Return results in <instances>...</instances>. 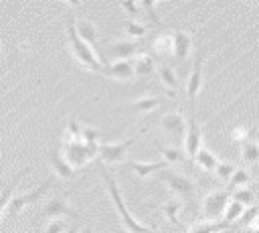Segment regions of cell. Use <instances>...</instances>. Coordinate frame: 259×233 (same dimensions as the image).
Listing matches in <instances>:
<instances>
[{"label":"cell","mask_w":259,"mask_h":233,"mask_svg":"<svg viewBox=\"0 0 259 233\" xmlns=\"http://www.w3.org/2000/svg\"><path fill=\"white\" fill-rule=\"evenodd\" d=\"M162 103V99L160 97H154V95H144V97H140V99H136L130 107H132V111H136V113H150V111H154L158 105Z\"/></svg>","instance_id":"7402d4cb"},{"label":"cell","mask_w":259,"mask_h":233,"mask_svg":"<svg viewBox=\"0 0 259 233\" xmlns=\"http://www.w3.org/2000/svg\"><path fill=\"white\" fill-rule=\"evenodd\" d=\"M202 67H204V55H200L196 61H194V67L188 75V81H186V95H188V101L190 105H194L196 101V95L202 87Z\"/></svg>","instance_id":"8fae6325"},{"label":"cell","mask_w":259,"mask_h":233,"mask_svg":"<svg viewBox=\"0 0 259 233\" xmlns=\"http://www.w3.org/2000/svg\"><path fill=\"white\" fill-rule=\"evenodd\" d=\"M130 168L140 176V178H148L152 174H158L160 170L168 168V164L164 160H158V162H140V160H132L130 162Z\"/></svg>","instance_id":"ac0fdd59"},{"label":"cell","mask_w":259,"mask_h":233,"mask_svg":"<svg viewBox=\"0 0 259 233\" xmlns=\"http://www.w3.org/2000/svg\"><path fill=\"white\" fill-rule=\"evenodd\" d=\"M202 144V128L194 118L186 120V134H184V150L188 158H194Z\"/></svg>","instance_id":"30bf717a"},{"label":"cell","mask_w":259,"mask_h":233,"mask_svg":"<svg viewBox=\"0 0 259 233\" xmlns=\"http://www.w3.org/2000/svg\"><path fill=\"white\" fill-rule=\"evenodd\" d=\"M247 128H243V126H239V128H235L233 132H231V140L233 142H243L245 138H247Z\"/></svg>","instance_id":"e575fe53"},{"label":"cell","mask_w":259,"mask_h":233,"mask_svg":"<svg viewBox=\"0 0 259 233\" xmlns=\"http://www.w3.org/2000/svg\"><path fill=\"white\" fill-rule=\"evenodd\" d=\"M158 178L176 195V199H190L192 197V192H194V182H192V178L190 176H186V174H182V172H176V170H168V168H164V170H160L158 172Z\"/></svg>","instance_id":"277c9868"},{"label":"cell","mask_w":259,"mask_h":233,"mask_svg":"<svg viewBox=\"0 0 259 233\" xmlns=\"http://www.w3.org/2000/svg\"><path fill=\"white\" fill-rule=\"evenodd\" d=\"M123 28H125V32H127L130 36H134V38H142V36L146 34V24H142V22H138V20H125V22H123Z\"/></svg>","instance_id":"4dcf8cb0"},{"label":"cell","mask_w":259,"mask_h":233,"mask_svg":"<svg viewBox=\"0 0 259 233\" xmlns=\"http://www.w3.org/2000/svg\"><path fill=\"white\" fill-rule=\"evenodd\" d=\"M134 144V138L121 140V142H103L97 146V156L101 164H119L125 160V154L130 146Z\"/></svg>","instance_id":"5b68a950"},{"label":"cell","mask_w":259,"mask_h":233,"mask_svg":"<svg viewBox=\"0 0 259 233\" xmlns=\"http://www.w3.org/2000/svg\"><path fill=\"white\" fill-rule=\"evenodd\" d=\"M160 130H162V134L168 140H172L176 144V142L184 140L186 120H184V115L180 111H170V113H166V115L160 118Z\"/></svg>","instance_id":"52a82bcc"},{"label":"cell","mask_w":259,"mask_h":233,"mask_svg":"<svg viewBox=\"0 0 259 233\" xmlns=\"http://www.w3.org/2000/svg\"><path fill=\"white\" fill-rule=\"evenodd\" d=\"M67 229H69V227H67V223H65L63 219H53V221L47 223L45 233H65Z\"/></svg>","instance_id":"836d02e7"},{"label":"cell","mask_w":259,"mask_h":233,"mask_svg":"<svg viewBox=\"0 0 259 233\" xmlns=\"http://www.w3.org/2000/svg\"><path fill=\"white\" fill-rule=\"evenodd\" d=\"M164 215L168 217V221L170 223H178V215H180V211H182V201L180 199H168L166 203H164Z\"/></svg>","instance_id":"d4e9b609"},{"label":"cell","mask_w":259,"mask_h":233,"mask_svg":"<svg viewBox=\"0 0 259 233\" xmlns=\"http://www.w3.org/2000/svg\"><path fill=\"white\" fill-rule=\"evenodd\" d=\"M49 162H51V166H53V172L59 176V178H73L75 176V168L73 166H69L67 164V160L63 158V154H61V150H51L49 152Z\"/></svg>","instance_id":"9a60e30c"},{"label":"cell","mask_w":259,"mask_h":233,"mask_svg":"<svg viewBox=\"0 0 259 233\" xmlns=\"http://www.w3.org/2000/svg\"><path fill=\"white\" fill-rule=\"evenodd\" d=\"M97 146L99 144H87V142H65L63 146V158L67 160L69 166L79 168L85 166L89 160H93L97 156Z\"/></svg>","instance_id":"3957f363"},{"label":"cell","mask_w":259,"mask_h":233,"mask_svg":"<svg viewBox=\"0 0 259 233\" xmlns=\"http://www.w3.org/2000/svg\"><path fill=\"white\" fill-rule=\"evenodd\" d=\"M257 186H259V178H257Z\"/></svg>","instance_id":"ab89813d"},{"label":"cell","mask_w":259,"mask_h":233,"mask_svg":"<svg viewBox=\"0 0 259 233\" xmlns=\"http://www.w3.org/2000/svg\"><path fill=\"white\" fill-rule=\"evenodd\" d=\"M160 154H162V160L166 164H176V162L182 160V152L178 148H174V146H162L160 148Z\"/></svg>","instance_id":"f546056e"},{"label":"cell","mask_w":259,"mask_h":233,"mask_svg":"<svg viewBox=\"0 0 259 233\" xmlns=\"http://www.w3.org/2000/svg\"><path fill=\"white\" fill-rule=\"evenodd\" d=\"M154 71H156V63H154V59L150 55H140L134 61V73H136V77H150Z\"/></svg>","instance_id":"44dd1931"},{"label":"cell","mask_w":259,"mask_h":233,"mask_svg":"<svg viewBox=\"0 0 259 233\" xmlns=\"http://www.w3.org/2000/svg\"><path fill=\"white\" fill-rule=\"evenodd\" d=\"M38 217L53 221V219H61V217H77V211L69 205V201L65 197H51L45 203V207H42Z\"/></svg>","instance_id":"9c48e42d"},{"label":"cell","mask_w":259,"mask_h":233,"mask_svg":"<svg viewBox=\"0 0 259 233\" xmlns=\"http://www.w3.org/2000/svg\"><path fill=\"white\" fill-rule=\"evenodd\" d=\"M196 162H198L204 170H214V168H217V164H219L221 160H219V158H217L208 148H200V150H198V154H196Z\"/></svg>","instance_id":"cb8c5ba5"},{"label":"cell","mask_w":259,"mask_h":233,"mask_svg":"<svg viewBox=\"0 0 259 233\" xmlns=\"http://www.w3.org/2000/svg\"><path fill=\"white\" fill-rule=\"evenodd\" d=\"M231 201H235V203H239V205H243L245 209L247 207H251L253 203H255V192L251 190V188H237L235 192H231Z\"/></svg>","instance_id":"4316f807"},{"label":"cell","mask_w":259,"mask_h":233,"mask_svg":"<svg viewBox=\"0 0 259 233\" xmlns=\"http://www.w3.org/2000/svg\"><path fill=\"white\" fill-rule=\"evenodd\" d=\"M97 170H99V174H101V178H103V184H105V188H107V192H109L111 203H113L115 209H117V215H119V219H121V225H123L130 233H152L150 227L142 225V223L130 213V209H127L125 203H123V197H121V190H119V186H117V180H115V176L107 170V166L101 164V162H97Z\"/></svg>","instance_id":"6da1fadb"},{"label":"cell","mask_w":259,"mask_h":233,"mask_svg":"<svg viewBox=\"0 0 259 233\" xmlns=\"http://www.w3.org/2000/svg\"><path fill=\"white\" fill-rule=\"evenodd\" d=\"M154 51L158 55H166V53H172V34H162L154 41Z\"/></svg>","instance_id":"1f68e13d"},{"label":"cell","mask_w":259,"mask_h":233,"mask_svg":"<svg viewBox=\"0 0 259 233\" xmlns=\"http://www.w3.org/2000/svg\"><path fill=\"white\" fill-rule=\"evenodd\" d=\"M65 26H67V38H69V47H71L73 57H75L83 67H87L89 71L103 73L101 59L95 55V51H93L91 47H87V45L77 36V30H75V18H73V14H69V16H67Z\"/></svg>","instance_id":"7a4b0ae2"},{"label":"cell","mask_w":259,"mask_h":233,"mask_svg":"<svg viewBox=\"0 0 259 233\" xmlns=\"http://www.w3.org/2000/svg\"><path fill=\"white\" fill-rule=\"evenodd\" d=\"M103 73L115 81H134L136 73H134V61H113L107 69H103Z\"/></svg>","instance_id":"5bb4252c"},{"label":"cell","mask_w":259,"mask_h":233,"mask_svg":"<svg viewBox=\"0 0 259 233\" xmlns=\"http://www.w3.org/2000/svg\"><path fill=\"white\" fill-rule=\"evenodd\" d=\"M231 201L229 190H212L210 195L204 197L202 201V215L206 221H219V217L225 213L227 205Z\"/></svg>","instance_id":"8992f818"},{"label":"cell","mask_w":259,"mask_h":233,"mask_svg":"<svg viewBox=\"0 0 259 233\" xmlns=\"http://www.w3.org/2000/svg\"><path fill=\"white\" fill-rule=\"evenodd\" d=\"M214 172H217V176H219L221 182H229V178L235 172V164H231V162H219L217 168H214Z\"/></svg>","instance_id":"d6a6232c"},{"label":"cell","mask_w":259,"mask_h":233,"mask_svg":"<svg viewBox=\"0 0 259 233\" xmlns=\"http://www.w3.org/2000/svg\"><path fill=\"white\" fill-rule=\"evenodd\" d=\"M192 51V36L184 30H174L172 32V55L178 63H184Z\"/></svg>","instance_id":"7c38bea8"},{"label":"cell","mask_w":259,"mask_h":233,"mask_svg":"<svg viewBox=\"0 0 259 233\" xmlns=\"http://www.w3.org/2000/svg\"><path fill=\"white\" fill-rule=\"evenodd\" d=\"M140 51V45L134 41H115L113 45H109L105 49V53L113 59V61H127L132 59L136 53Z\"/></svg>","instance_id":"4fadbf2b"},{"label":"cell","mask_w":259,"mask_h":233,"mask_svg":"<svg viewBox=\"0 0 259 233\" xmlns=\"http://www.w3.org/2000/svg\"><path fill=\"white\" fill-rule=\"evenodd\" d=\"M65 233H79V225H73V227H69Z\"/></svg>","instance_id":"74e56055"},{"label":"cell","mask_w":259,"mask_h":233,"mask_svg":"<svg viewBox=\"0 0 259 233\" xmlns=\"http://www.w3.org/2000/svg\"><path fill=\"white\" fill-rule=\"evenodd\" d=\"M249 180H251V174L247 168H235L233 176L229 178V186L231 188H245L249 184Z\"/></svg>","instance_id":"484cf974"},{"label":"cell","mask_w":259,"mask_h":233,"mask_svg":"<svg viewBox=\"0 0 259 233\" xmlns=\"http://www.w3.org/2000/svg\"><path fill=\"white\" fill-rule=\"evenodd\" d=\"M158 77H160V83H162V87L166 89V93H168L170 97H176V91H178V87H180V81H178L174 69H172L170 65H162V67L158 69Z\"/></svg>","instance_id":"e0dca14e"},{"label":"cell","mask_w":259,"mask_h":233,"mask_svg":"<svg viewBox=\"0 0 259 233\" xmlns=\"http://www.w3.org/2000/svg\"><path fill=\"white\" fill-rule=\"evenodd\" d=\"M30 172V168H22V170H18L14 176H12V180L4 186V190L0 192V217H2V213L8 209V203H10V199H12V192H14V188H16V184L20 182V178L24 176V174H28Z\"/></svg>","instance_id":"d6986e66"},{"label":"cell","mask_w":259,"mask_h":233,"mask_svg":"<svg viewBox=\"0 0 259 233\" xmlns=\"http://www.w3.org/2000/svg\"><path fill=\"white\" fill-rule=\"evenodd\" d=\"M247 225H249L251 229H259V211H257V213H255V215L251 217V221H249Z\"/></svg>","instance_id":"8d00e7d4"},{"label":"cell","mask_w":259,"mask_h":233,"mask_svg":"<svg viewBox=\"0 0 259 233\" xmlns=\"http://www.w3.org/2000/svg\"><path fill=\"white\" fill-rule=\"evenodd\" d=\"M241 158L247 162V164H257L259 162V142H243L241 146Z\"/></svg>","instance_id":"603a6c76"},{"label":"cell","mask_w":259,"mask_h":233,"mask_svg":"<svg viewBox=\"0 0 259 233\" xmlns=\"http://www.w3.org/2000/svg\"><path fill=\"white\" fill-rule=\"evenodd\" d=\"M75 30H77V36H79L87 47L95 49L99 34H97V28H95L93 22H89V20H85V18H79V20H75Z\"/></svg>","instance_id":"2e32d148"},{"label":"cell","mask_w":259,"mask_h":233,"mask_svg":"<svg viewBox=\"0 0 259 233\" xmlns=\"http://www.w3.org/2000/svg\"><path fill=\"white\" fill-rule=\"evenodd\" d=\"M140 8L146 12V18H148V24H150V26H156V28L162 26V22H160V18H158V12H156V2H152V0L140 2Z\"/></svg>","instance_id":"83f0119b"},{"label":"cell","mask_w":259,"mask_h":233,"mask_svg":"<svg viewBox=\"0 0 259 233\" xmlns=\"http://www.w3.org/2000/svg\"><path fill=\"white\" fill-rule=\"evenodd\" d=\"M227 227V221H198L188 229V233H223Z\"/></svg>","instance_id":"ffe728a7"},{"label":"cell","mask_w":259,"mask_h":233,"mask_svg":"<svg viewBox=\"0 0 259 233\" xmlns=\"http://www.w3.org/2000/svg\"><path fill=\"white\" fill-rule=\"evenodd\" d=\"M243 213H245V207L243 205H239V203H235V201H229V205H227V209H225V219L223 221H227V223H233V221H237L239 217H243Z\"/></svg>","instance_id":"f1b7e54d"},{"label":"cell","mask_w":259,"mask_h":233,"mask_svg":"<svg viewBox=\"0 0 259 233\" xmlns=\"http://www.w3.org/2000/svg\"><path fill=\"white\" fill-rule=\"evenodd\" d=\"M83 233H91V231H89V229H85V231H83Z\"/></svg>","instance_id":"f35d334b"},{"label":"cell","mask_w":259,"mask_h":233,"mask_svg":"<svg viewBox=\"0 0 259 233\" xmlns=\"http://www.w3.org/2000/svg\"><path fill=\"white\" fill-rule=\"evenodd\" d=\"M51 184H53V180H47V182H42L40 186H36V188H32V190H28V192H24V195H16L14 199H10V203H8V217L10 219H14L24 207H28V205H32V203H36L49 188H51Z\"/></svg>","instance_id":"ba28073f"},{"label":"cell","mask_w":259,"mask_h":233,"mask_svg":"<svg viewBox=\"0 0 259 233\" xmlns=\"http://www.w3.org/2000/svg\"><path fill=\"white\" fill-rule=\"evenodd\" d=\"M119 6L130 14H140V2H121Z\"/></svg>","instance_id":"d590c367"}]
</instances>
